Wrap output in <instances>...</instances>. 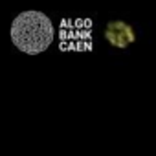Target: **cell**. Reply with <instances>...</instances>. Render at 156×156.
Masks as SVG:
<instances>
[{"instance_id":"obj_1","label":"cell","mask_w":156,"mask_h":156,"mask_svg":"<svg viewBox=\"0 0 156 156\" xmlns=\"http://www.w3.org/2000/svg\"><path fill=\"white\" fill-rule=\"evenodd\" d=\"M53 31L48 17L37 11L22 13L15 19L11 28V39L26 53H39L46 50L51 42Z\"/></svg>"}]
</instances>
